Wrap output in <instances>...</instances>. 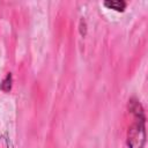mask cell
<instances>
[{
	"label": "cell",
	"instance_id": "6da1fadb",
	"mask_svg": "<svg viewBox=\"0 0 148 148\" xmlns=\"http://www.w3.org/2000/svg\"><path fill=\"white\" fill-rule=\"evenodd\" d=\"M141 110L136 111L138 121L131 127L128 131V146L130 148H142L145 142V131H143V120L139 116L141 114Z\"/></svg>",
	"mask_w": 148,
	"mask_h": 148
},
{
	"label": "cell",
	"instance_id": "7a4b0ae2",
	"mask_svg": "<svg viewBox=\"0 0 148 148\" xmlns=\"http://www.w3.org/2000/svg\"><path fill=\"white\" fill-rule=\"evenodd\" d=\"M104 5L106 7H109V8L114 9V10H118V12L124 10L125 7H126V3L124 1H120V0H118V1H105Z\"/></svg>",
	"mask_w": 148,
	"mask_h": 148
}]
</instances>
